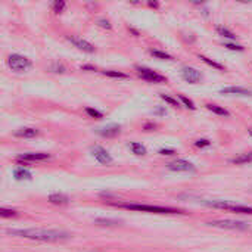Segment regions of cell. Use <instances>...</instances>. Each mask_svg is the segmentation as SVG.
Here are the masks:
<instances>
[{"label":"cell","mask_w":252,"mask_h":252,"mask_svg":"<svg viewBox=\"0 0 252 252\" xmlns=\"http://www.w3.org/2000/svg\"><path fill=\"white\" fill-rule=\"evenodd\" d=\"M7 235L38 242H62L69 239V233L59 229H7Z\"/></svg>","instance_id":"6da1fadb"},{"label":"cell","mask_w":252,"mask_h":252,"mask_svg":"<svg viewBox=\"0 0 252 252\" xmlns=\"http://www.w3.org/2000/svg\"><path fill=\"white\" fill-rule=\"evenodd\" d=\"M114 207L126 208L131 211H142V213H154V214H183L182 210L170 208V207H158V205H146V204H128V202H112Z\"/></svg>","instance_id":"7a4b0ae2"},{"label":"cell","mask_w":252,"mask_h":252,"mask_svg":"<svg viewBox=\"0 0 252 252\" xmlns=\"http://www.w3.org/2000/svg\"><path fill=\"white\" fill-rule=\"evenodd\" d=\"M204 204L213 208H219V210H227V211H233L238 214L252 216V207H248V205H239V204H233L229 201H204Z\"/></svg>","instance_id":"3957f363"},{"label":"cell","mask_w":252,"mask_h":252,"mask_svg":"<svg viewBox=\"0 0 252 252\" xmlns=\"http://www.w3.org/2000/svg\"><path fill=\"white\" fill-rule=\"evenodd\" d=\"M6 63H7V66H9L12 71H16V72H24V71H27V69H30V68L32 66L31 61H30L28 58L19 55V53H12V55H9L7 59H6Z\"/></svg>","instance_id":"277c9868"},{"label":"cell","mask_w":252,"mask_h":252,"mask_svg":"<svg viewBox=\"0 0 252 252\" xmlns=\"http://www.w3.org/2000/svg\"><path fill=\"white\" fill-rule=\"evenodd\" d=\"M137 69V74L140 78H143L145 81H149V83H167V78L161 74H158L157 71L151 69V68H146V66H136Z\"/></svg>","instance_id":"5b68a950"},{"label":"cell","mask_w":252,"mask_h":252,"mask_svg":"<svg viewBox=\"0 0 252 252\" xmlns=\"http://www.w3.org/2000/svg\"><path fill=\"white\" fill-rule=\"evenodd\" d=\"M213 227H220V229H230V230H247L250 229L247 223L238 221V220H213L208 223Z\"/></svg>","instance_id":"8992f818"},{"label":"cell","mask_w":252,"mask_h":252,"mask_svg":"<svg viewBox=\"0 0 252 252\" xmlns=\"http://www.w3.org/2000/svg\"><path fill=\"white\" fill-rule=\"evenodd\" d=\"M90 152H92V155L94 157V159L99 162V164H102V165H109V164H112V157H111V154L105 149V148H102V146H99V145H94V146H92L90 148Z\"/></svg>","instance_id":"52a82bcc"},{"label":"cell","mask_w":252,"mask_h":252,"mask_svg":"<svg viewBox=\"0 0 252 252\" xmlns=\"http://www.w3.org/2000/svg\"><path fill=\"white\" fill-rule=\"evenodd\" d=\"M180 74H182V78H183L186 83H189V84H198V83L202 80L201 71H198V69L193 68V66H183L182 71H180Z\"/></svg>","instance_id":"ba28073f"},{"label":"cell","mask_w":252,"mask_h":252,"mask_svg":"<svg viewBox=\"0 0 252 252\" xmlns=\"http://www.w3.org/2000/svg\"><path fill=\"white\" fill-rule=\"evenodd\" d=\"M66 40H68L71 44H74L77 49H80V50H83V52H86V53H94V52H96V47H94L92 43H89L87 40H84V38L74 37V35H66Z\"/></svg>","instance_id":"9c48e42d"},{"label":"cell","mask_w":252,"mask_h":252,"mask_svg":"<svg viewBox=\"0 0 252 252\" xmlns=\"http://www.w3.org/2000/svg\"><path fill=\"white\" fill-rule=\"evenodd\" d=\"M19 162H38V161H47L50 159V154L46 152H28V154H21L16 158Z\"/></svg>","instance_id":"30bf717a"},{"label":"cell","mask_w":252,"mask_h":252,"mask_svg":"<svg viewBox=\"0 0 252 252\" xmlns=\"http://www.w3.org/2000/svg\"><path fill=\"white\" fill-rule=\"evenodd\" d=\"M167 168L170 171H195V165L186 159H176L170 164H167Z\"/></svg>","instance_id":"8fae6325"},{"label":"cell","mask_w":252,"mask_h":252,"mask_svg":"<svg viewBox=\"0 0 252 252\" xmlns=\"http://www.w3.org/2000/svg\"><path fill=\"white\" fill-rule=\"evenodd\" d=\"M221 94H241V96H250L252 94V90L245 87H238V86H230V87H223L220 90Z\"/></svg>","instance_id":"7c38bea8"},{"label":"cell","mask_w":252,"mask_h":252,"mask_svg":"<svg viewBox=\"0 0 252 252\" xmlns=\"http://www.w3.org/2000/svg\"><path fill=\"white\" fill-rule=\"evenodd\" d=\"M120 126L118 124H109L106 127H102L97 130V134H100L102 137H115L120 134Z\"/></svg>","instance_id":"4fadbf2b"},{"label":"cell","mask_w":252,"mask_h":252,"mask_svg":"<svg viewBox=\"0 0 252 252\" xmlns=\"http://www.w3.org/2000/svg\"><path fill=\"white\" fill-rule=\"evenodd\" d=\"M38 130L37 128H32V127H24V128H19L13 133L15 137H24V139H30V137H35L38 136Z\"/></svg>","instance_id":"5bb4252c"},{"label":"cell","mask_w":252,"mask_h":252,"mask_svg":"<svg viewBox=\"0 0 252 252\" xmlns=\"http://www.w3.org/2000/svg\"><path fill=\"white\" fill-rule=\"evenodd\" d=\"M49 202L55 204V205H66L69 202V198L65 193H50Z\"/></svg>","instance_id":"9a60e30c"},{"label":"cell","mask_w":252,"mask_h":252,"mask_svg":"<svg viewBox=\"0 0 252 252\" xmlns=\"http://www.w3.org/2000/svg\"><path fill=\"white\" fill-rule=\"evenodd\" d=\"M232 164H236V165H244V164H250L252 162V152H247V154H241L235 158L230 159Z\"/></svg>","instance_id":"2e32d148"},{"label":"cell","mask_w":252,"mask_h":252,"mask_svg":"<svg viewBox=\"0 0 252 252\" xmlns=\"http://www.w3.org/2000/svg\"><path fill=\"white\" fill-rule=\"evenodd\" d=\"M205 106H207L208 111H211V112L216 114V115H220V117H230V112H229L226 108H223V106H219V105H214V103H208V105H205Z\"/></svg>","instance_id":"e0dca14e"},{"label":"cell","mask_w":252,"mask_h":252,"mask_svg":"<svg viewBox=\"0 0 252 252\" xmlns=\"http://www.w3.org/2000/svg\"><path fill=\"white\" fill-rule=\"evenodd\" d=\"M13 177L15 180H31V173L24 167H18L13 170Z\"/></svg>","instance_id":"ac0fdd59"},{"label":"cell","mask_w":252,"mask_h":252,"mask_svg":"<svg viewBox=\"0 0 252 252\" xmlns=\"http://www.w3.org/2000/svg\"><path fill=\"white\" fill-rule=\"evenodd\" d=\"M217 32L221 35V37H226V38H230V40H236V34L233 31H230L229 28L223 27V25H217Z\"/></svg>","instance_id":"d6986e66"},{"label":"cell","mask_w":252,"mask_h":252,"mask_svg":"<svg viewBox=\"0 0 252 252\" xmlns=\"http://www.w3.org/2000/svg\"><path fill=\"white\" fill-rule=\"evenodd\" d=\"M130 149L134 155H146V148L139 142H130Z\"/></svg>","instance_id":"ffe728a7"},{"label":"cell","mask_w":252,"mask_h":252,"mask_svg":"<svg viewBox=\"0 0 252 252\" xmlns=\"http://www.w3.org/2000/svg\"><path fill=\"white\" fill-rule=\"evenodd\" d=\"M149 53H151L152 56L158 58V59L173 61V56H171L170 53H167V52H162V50H158V49H151V50H149Z\"/></svg>","instance_id":"44dd1931"},{"label":"cell","mask_w":252,"mask_h":252,"mask_svg":"<svg viewBox=\"0 0 252 252\" xmlns=\"http://www.w3.org/2000/svg\"><path fill=\"white\" fill-rule=\"evenodd\" d=\"M199 59H201L202 62H205L207 65L216 68V69H220V71L224 69V66H223L221 63H219V62H216V61H213V59H210V58H207V56H204V55H199Z\"/></svg>","instance_id":"7402d4cb"},{"label":"cell","mask_w":252,"mask_h":252,"mask_svg":"<svg viewBox=\"0 0 252 252\" xmlns=\"http://www.w3.org/2000/svg\"><path fill=\"white\" fill-rule=\"evenodd\" d=\"M16 216H18L16 210H9V208H4V207L0 208V217H3V219H12V217H16Z\"/></svg>","instance_id":"603a6c76"},{"label":"cell","mask_w":252,"mask_h":252,"mask_svg":"<svg viewBox=\"0 0 252 252\" xmlns=\"http://www.w3.org/2000/svg\"><path fill=\"white\" fill-rule=\"evenodd\" d=\"M102 74L106 77H112V78H128L127 74L120 72V71H102Z\"/></svg>","instance_id":"cb8c5ba5"},{"label":"cell","mask_w":252,"mask_h":252,"mask_svg":"<svg viewBox=\"0 0 252 252\" xmlns=\"http://www.w3.org/2000/svg\"><path fill=\"white\" fill-rule=\"evenodd\" d=\"M86 114H87L90 118H96V120H100V118H103V114H102L100 111L94 109V108H86Z\"/></svg>","instance_id":"d4e9b609"},{"label":"cell","mask_w":252,"mask_h":252,"mask_svg":"<svg viewBox=\"0 0 252 252\" xmlns=\"http://www.w3.org/2000/svg\"><path fill=\"white\" fill-rule=\"evenodd\" d=\"M179 99L183 102V105H185L186 108H189V109H192V111H195V109H196V106H195L193 100H190V99H189V97H186L185 94H179Z\"/></svg>","instance_id":"484cf974"},{"label":"cell","mask_w":252,"mask_h":252,"mask_svg":"<svg viewBox=\"0 0 252 252\" xmlns=\"http://www.w3.org/2000/svg\"><path fill=\"white\" fill-rule=\"evenodd\" d=\"M65 6H66V3H65L63 0H56V1L52 4V9H53L55 13H61V12L65 9Z\"/></svg>","instance_id":"4316f807"},{"label":"cell","mask_w":252,"mask_h":252,"mask_svg":"<svg viewBox=\"0 0 252 252\" xmlns=\"http://www.w3.org/2000/svg\"><path fill=\"white\" fill-rule=\"evenodd\" d=\"M159 97L164 100V102H167V103H170L171 106H179V102H177V99H174V97H171V96H168V94H164V93H161L159 94Z\"/></svg>","instance_id":"83f0119b"},{"label":"cell","mask_w":252,"mask_h":252,"mask_svg":"<svg viewBox=\"0 0 252 252\" xmlns=\"http://www.w3.org/2000/svg\"><path fill=\"white\" fill-rule=\"evenodd\" d=\"M50 71H53V72H58V74H63L66 69H65V66H63L61 62H55V63H52V66H50Z\"/></svg>","instance_id":"f1b7e54d"},{"label":"cell","mask_w":252,"mask_h":252,"mask_svg":"<svg viewBox=\"0 0 252 252\" xmlns=\"http://www.w3.org/2000/svg\"><path fill=\"white\" fill-rule=\"evenodd\" d=\"M96 224H100V226H115V224H118V221L117 220H109V219H97Z\"/></svg>","instance_id":"f546056e"},{"label":"cell","mask_w":252,"mask_h":252,"mask_svg":"<svg viewBox=\"0 0 252 252\" xmlns=\"http://www.w3.org/2000/svg\"><path fill=\"white\" fill-rule=\"evenodd\" d=\"M224 47L229 49V50H236V52H244L245 47L241 46V44H235V43H224Z\"/></svg>","instance_id":"4dcf8cb0"},{"label":"cell","mask_w":252,"mask_h":252,"mask_svg":"<svg viewBox=\"0 0 252 252\" xmlns=\"http://www.w3.org/2000/svg\"><path fill=\"white\" fill-rule=\"evenodd\" d=\"M97 25H99V27H102V28H105V30H111V28H112L111 22H109L108 19H105V18L97 19Z\"/></svg>","instance_id":"1f68e13d"},{"label":"cell","mask_w":252,"mask_h":252,"mask_svg":"<svg viewBox=\"0 0 252 252\" xmlns=\"http://www.w3.org/2000/svg\"><path fill=\"white\" fill-rule=\"evenodd\" d=\"M210 145H211V142H210L208 139H199V140L195 142V146H196V148H207V146H210Z\"/></svg>","instance_id":"d6a6232c"},{"label":"cell","mask_w":252,"mask_h":252,"mask_svg":"<svg viewBox=\"0 0 252 252\" xmlns=\"http://www.w3.org/2000/svg\"><path fill=\"white\" fill-rule=\"evenodd\" d=\"M159 154L161 155H174L176 154V151L174 149H171V148H162V149H159Z\"/></svg>","instance_id":"836d02e7"},{"label":"cell","mask_w":252,"mask_h":252,"mask_svg":"<svg viewBox=\"0 0 252 252\" xmlns=\"http://www.w3.org/2000/svg\"><path fill=\"white\" fill-rule=\"evenodd\" d=\"M81 69H87V71H96V68H94V66H92V65H83V66H81Z\"/></svg>","instance_id":"e575fe53"},{"label":"cell","mask_w":252,"mask_h":252,"mask_svg":"<svg viewBox=\"0 0 252 252\" xmlns=\"http://www.w3.org/2000/svg\"><path fill=\"white\" fill-rule=\"evenodd\" d=\"M148 4H149L151 7H158V6H159V3H158V1H149Z\"/></svg>","instance_id":"d590c367"},{"label":"cell","mask_w":252,"mask_h":252,"mask_svg":"<svg viewBox=\"0 0 252 252\" xmlns=\"http://www.w3.org/2000/svg\"><path fill=\"white\" fill-rule=\"evenodd\" d=\"M128 30H130V31H131V32H133V34H134V35H136V37H137V35H139V31H136V30H134V28H130V27H128Z\"/></svg>","instance_id":"8d00e7d4"},{"label":"cell","mask_w":252,"mask_h":252,"mask_svg":"<svg viewBox=\"0 0 252 252\" xmlns=\"http://www.w3.org/2000/svg\"><path fill=\"white\" fill-rule=\"evenodd\" d=\"M250 136L252 137V128H250Z\"/></svg>","instance_id":"74e56055"}]
</instances>
